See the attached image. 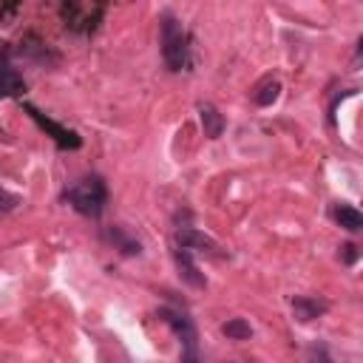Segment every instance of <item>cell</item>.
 I'll return each mask as SVG.
<instances>
[{
	"mask_svg": "<svg viewBox=\"0 0 363 363\" xmlns=\"http://www.w3.org/2000/svg\"><path fill=\"white\" fill-rule=\"evenodd\" d=\"M62 199L82 216H99L108 201V187L99 176H79L65 187Z\"/></svg>",
	"mask_w": 363,
	"mask_h": 363,
	"instance_id": "1",
	"label": "cell"
},
{
	"mask_svg": "<svg viewBox=\"0 0 363 363\" xmlns=\"http://www.w3.org/2000/svg\"><path fill=\"white\" fill-rule=\"evenodd\" d=\"M162 57H164V65L170 71H184L187 60H190L187 31H184V26L173 14L162 17Z\"/></svg>",
	"mask_w": 363,
	"mask_h": 363,
	"instance_id": "2",
	"label": "cell"
},
{
	"mask_svg": "<svg viewBox=\"0 0 363 363\" xmlns=\"http://www.w3.org/2000/svg\"><path fill=\"white\" fill-rule=\"evenodd\" d=\"M159 318L176 332L179 343H182V363H199V340H196V326L193 320L179 312V309H170V306H162L159 309Z\"/></svg>",
	"mask_w": 363,
	"mask_h": 363,
	"instance_id": "3",
	"label": "cell"
},
{
	"mask_svg": "<svg viewBox=\"0 0 363 363\" xmlns=\"http://www.w3.org/2000/svg\"><path fill=\"white\" fill-rule=\"evenodd\" d=\"M105 14V6L102 3H62L60 6V17L62 23L71 28V31H79V34H88L96 28V23L102 20Z\"/></svg>",
	"mask_w": 363,
	"mask_h": 363,
	"instance_id": "4",
	"label": "cell"
},
{
	"mask_svg": "<svg viewBox=\"0 0 363 363\" xmlns=\"http://www.w3.org/2000/svg\"><path fill=\"white\" fill-rule=\"evenodd\" d=\"M23 111H26V113H28V116H31V119H34V122H37V125H40V128H43V130H45V133L60 145V147H65V150H77V147L82 145V139H79L71 128H65V125H60V122L48 119V116H45L43 111H37L34 105L23 102Z\"/></svg>",
	"mask_w": 363,
	"mask_h": 363,
	"instance_id": "5",
	"label": "cell"
},
{
	"mask_svg": "<svg viewBox=\"0 0 363 363\" xmlns=\"http://www.w3.org/2000/svg\"><path fill=\"white\" fill-rule=\"evenodd\" d=\"M176 247L179 250H201V252H210V255H218V244L210 238V235H204V233H199L196 227H182L179 233H176Z\"/></svg>",
	"mask_w": 363,
	"mask_h": 363,
	"instance_id": "6",
	"label": "cell"
},
{
	"mask_svg": "<svg viewBox=\"0 0 363 363\" xmlns=\"http://www.w3.org/2000/svg\"><path fill=\"white\" fill-rule=\"evenodd\" d=\"M23 91H26L23 77H20L17 68L11 65L6 48H0V99H3V96H17V94H23Z\"/></svg>",
	"mask_w": 363,
	"mask_h": 363,
	"instance_id": "7",
	"label": "cell"
},
{
	"mask_svg": "<svg viewBox=\"0 0 363 363\" xmlns=\"http://www.w3.org/2000/svg\"><path fill=\"white\" fill-rule=\"evenodd\" d=\"M173 258H176V267H179V275H182V281L184 284H190L193 289H204L207 286V278L199 272V267L193 264V258H190V252L187 250H173Z\"/></svg>",
	"mask_w": 363,
	"mask_h": 363,
	"instance_id": "8",
	"label": "cell"
},
{
	"mask_svg": "<svg viewBox=\"0 0 363 363\" xmlns=\"http://www.w3.org/2000/svg\"><path fill=\"white\" fill-rule=\"evenodd\" d=\"M326 309H329L326 301H318V298H309V295H298V298H292V312H295V318H298L301 323L315 320V318L323 315Z\"/></svg>",
	"mask_w": 363,
	"mask_h": 363,
	"instance_id": "9",
	"label": "cell"
},
{
	"mask_svg": "<svg viewBox=\"0 0 363 363\" xmlns=\"http://www.w3.org/2000/svg\"><path fill=\"white\" fill-rule=\"evenodd\" d=\"M199 119H201V130H204L207 139H218L224 133V116L218 113V108L199 105Z\"/></svg>",
	"mask_w": 363,
	"mask_h": 363,
	"instance_id": "10",
	"label": "cell"
},
{
	"mask_svg": "<svg viewBox=\"0 0 363 363\" xmlns=\"http://www.w3.org/2000/svg\"><path fill=\"white\" fill-rule=\"evenodd\" d=\"M278 94H281V82L275 77H264L255 85V91H252V102L261 105V108H267V105H272L278 99Z\"/></svg>",
	"mask_w": 363,
	"mask_h": 363,
	"instance_id": "11",
	"label": "cell"
},
{
	"mask_svg": "<svg viewBox=\"0 0 363 363\" xmlns=\"http://www.w3.org/2000/svg\"><path fill=\"white\" fill-rule=\"evenodd\" d=\"M332 216H335V221H337L343 230H349V233H357V230L363 227V216H360V210L352 207V204H335Z\"/></svg>",
	"mask_w": 363,
	"mask_h": 363,
	"instance_id": "12",
	"label": "cell"
},
{
	"mask_svg": "<svg viewBox=\"0 0 363 363\" xmlns=\"http://www.w3.org/2000/svg\"><path fill=\"white\" fill-rule=\"evenodd\" d=\"M108 238H111V241L116 244V250H119V252H125V255H139V252H142L139 241H136V238H130L122 227H111V230H108Z\"/></svg>",
	"mask_w": 363,
	"mask_h": 363,
	"instance_id": "13",
	"label": "cell"
},
{
	"mask_svg": "<svg viewBox=\"0 0 363 363\" xmlns=\"http://www.w3.org/2000/svg\"><path fill=\"white\" fill-rule=\"evenodd\" d=\"M221 332H224L230 340H247V337L252 335V326H250L244 318H230V320L221 326Z\"/></svg>",
	"mask_w": 363,
	"mask_h": 363,
	"instance_id": "14",
	"label": "cell"
},
{
	"mask_svg": "<svg viewBox=\"0 0 363 363\" xmlns=\"http://www.w3.org/2000/svg\"><path fill=\"white\" fill-rule=\"evenodd\" d=\"M306 360H309V363H332V354H329L326 343H312V346L306 349Z\"/></svg>",
	"mask_w": 363,
	"mask_h": 363,
	"instance_id": "15",
	"label": "cell"
},
{
	"mask_svg": "<svg viewBox=\"0 0 363 363\" xmlns=\"http://www.w3.org/2000/svg\"><path fill=\"white\" fill-rule=\"evenodd\" d=\"M340 258H343V264H354L357 261V247L354 244H343L340 247Z\"/></svg>",
	"mask_w": 363,
	"mask_h": 363,
	"instance_id": "16",
	"label": "cell"
},
{
	"mask_svg": "<svg viewBox=\"0 0 363 363\" xmlns=\"http://www.w3.org/2000/svg\"><path fill=\"white\" fill-rule=\"evenodd\" d=\"M17 14V6H0V20H3V26H9V20Z\"/></svg>",
	"mask_w": 363,
	"mask_h": 363,
	"instance_id": "17",
	"label": "cell"
},
{
	"mask_svg": "<svg viewBox=\"0 0 363 363\" xmlns=\"http://www.w3.org/2000/svg\"><path fill=\"white\" fill-rule=\"evenodd\" d=\"M14 204H17V196H9V193L0 190V210H11Z\"/></svg>",
	"mask_w": 363,
	"mask_h": 363,
	"instance_id": "18",
	"label": "cell"
}]
</instances>
